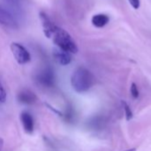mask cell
Returning <instances> with one entry per match:
<instances>
[{
	"label": "cell",
	"instance_id": "6",
	"mask_svg": "<svg viewBox=\"0 0 151 151\" xmlns=\"http://www.w3.org/2000/svg\"><path fill=\"white\" fill-rule=\"evenodd\" d=\"M53 57H54L56 62H58V64H60L62 66H66V65L70 64L72 61L71 53H69L65 51H63L59 48L53 50Z\"/></svg>",
	"mask_w": 151,
	"mask_h": 151
},
{
	"label": "cell",
	"instance_id": "15",
	"mask_svg": "<svg viewBox=\"0 0 151 151\" xmlns=\"http://www.w3.org/2000/svg\"><path fill=\"white\" fill-rule=\"evenodd\" d=\"M128 151H135V149H133V150H129Z\"/></svg>",
	"mask_w": 151,
	"mask_h": 151
},
{
	"label": "cell",
	"instance_id": "10",
	"mask_svg": "<svg viewBox=\"0 0 151 151\" xmlns=\"http://www.w3.org/2000/svg\"><path fill=\"white\" fill-rule=\"evenodd\" d=\"M122 105L125 110V114H126V118L127 121H130L133 118V112L130 109V107L128 106V104L125 101H122Z\"/></svg>",
	"mask_w": 151,
	"mask_h": 151
},
{
	"label": "cell",
	"instance_id": "9",
	"mask_svg": "<svg viewBox=\"0 0 151 151\" xmlns=\"http://www.w3.org/2000/svg\"><path fill=\"white\" fill-rule=\"evenodd\" d=\"M110 20V18L106 15V14H103V13H99V14H96L92 17V24L96 27V28H104V26H106L108 24Z\"/></svg>",
	"mask_w": 151,
	"mask_h": 151
},
{
	"label": "cell",
	"instance_id": "2",
	"mask_svg": "<svg viewBox=\"0 0 151 151\" xmlns=\"http://www.w3.org/2000/svg\"><path fill=\"white\" fill-rule=\"evenodd\" d=\"M49 38H51L58 48L63 51H65L69 53H76L78 52V46L70 34L57 25L53 28Z\"/></svg>",
	"mask_w": 151,
	"mask_h": 151
},
{
	"label": "cell",
	"instance_id": "7",
	"mask_svg": "<svg viewBox=\"0 0 151 151\" xmlns=\"http://www.w3.org/2000/svg\"><path fill=\"white\" fill-rule=\"evenodd\" d=\"M18 101L19 102L22 103V104H27V105H30V104H34L36 101V96L35 94L30 91V90H22L21 92H19L18 93Z\"/></svg>",
	"mask_w": 151,
	"mask_h": 151
},
{
	"label": "cell",
	"instance_id": "4",
	"mask_svg": "<svg viewBox=\"0 0 151 151\" xmlns=\"http://www.w3.org/2000/svg\"><path fill=\"white\" fill-rule=\"evenodd\" d=\"M36 80L42 85L45 87H50L54 85L55 82V76L53 70L50 68L42 69L36 76Z\"/></svg>",
	"mask_w": 151,
	"mask_h": 151
},
{
	"label": "cell",
	"instance_id": "3",
	"mask_svg": "<svg viewBox=\"0 0 151 151\" xmlns=\"http://www.w3.org/2000/svg\"><path fill=\"white\" fill-rule=\"evenodd\" d=\"M11 51L16 61L20 64H26L30 61L31 56L29 52L20 44L19 43H12L11 44Z\"/></svg>",
	"mask_w": 151,
	"mask_h": 151
},
{
	"label": "cell",
	"instance_id": "11",
	"mask_svg": "<svg viewBox=\"0 0 151 151\" xmlns=\"http://www.w3.org/2000/svg\"><path fill=\"white\" fill-rule=\"evenodd\" d=\"M130 90H131V94L134 99L139 97V91H138V88H137V85L135 83H132Z\"/></svg>",
	"mask_w": 151,
	"mask_h": 151
},
{
	"label": "cell",
	"instance_id": "12",
	"mask_svg": "<svg viewBox=\"0 0 151 151\" xmlns=\"http://www.w3.org/2000/svg\"><path fill=\"white\" fill-rule=\"evenodd\" d=\"M6 100V93L2 84L0 83V102H4Z\"/></svg>",
	"mask_w": 151,
	"mask_h": 151
},
{
	"label": "cell",
	"instance_id": "5",
	"mask_svg": "<svg viewBox=\"0 0 151 151\" xmlns=\"http://www.w3.org/2000/svg\"><path fill=\"white\" fill-rule=\"evenodd\" d=\"M0 24L8 28H15L17 26L14 17L2 5H0Z\"/></svg>",
	"mask_w": 151,
	"mask_h": 151
},
{
	"label": "cell",
	"instance_id": "8",
	"mask_svg": "<svg viewBox=\"0 0 151 151\" xmlns=\"http://www.w3.org/2000/svg\"><path fill=\"white\" fill-rule=\"evenodd\" d=\"M20 121L23 125V128L27 133H32L34 132V127H35V123L32 116L24 111L20 114Z\"/></svg>",
	"mask_w": 151,
	"mask_h": 151
},
{
	"label": "cell",
	"instance_id": "13",
	"mask_svg": "<svg viewBox=\"0 0 151 151\" xmlns=\"http://www.w3.org/2000/svg\"><path fill=\"white\" fill-rule=\"evenodd\" d=\"M128 1H129L130 4H131L134 9H138V8L140 7V4H141L140 0H128Z\"/></svg>",
	"mask_w": 151,
	"mask_h": 151
},
{
	"label": "cell",
	"instance_id": "1",
	"mask_svg": "<svg viewBox=\"0 0 151 151\" xmlns=\"http://www.w3.org/2000/svg\"><path fill=\"white\" fill-rule=\"evenodd\" d=\"M95 83L93 74L84 67H80L74 70L71 77V85L73 90L78 93H83L88 91Z\"/></svg>",
	"mask_w": 151,
	"mask_h": 151
},
{
	"label": "cell",
	"instance_id": "14",
	"mask_svg": "<svg viewBox=\"0 0 151 151\" xmlns=\"http://www.w3.org/2000/svg\"><path fill=\"white\" fill-rule=\"evenodd\" d=\"M3 145H4V142H3V140L0 138V150L3 148Z\"/></svg>",
	"mask_w": 151,
	"mask_h": 151
}]
</instances>
